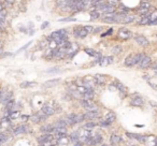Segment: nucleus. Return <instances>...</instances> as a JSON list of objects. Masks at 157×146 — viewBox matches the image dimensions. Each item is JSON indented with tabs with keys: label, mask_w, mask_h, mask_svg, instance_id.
Returning a JSON list of instances; mask_svg holds the SVG:
<instances>
[{
	"label": "nucleus",
	"mask_w": 157,
	"mask_h": 146,
	"mask_svg": "<svg viewBox=\"0 0 157 146\" xmlns=\"http://www.w3.org/2000/svg\"><path fill=\"white\" fill-rule=\"evenodd\" d=\"M13 98V93L12 91H7V93H2L1 98H0V102L2 104H5L8 101H10Z\"/></svg>",
	"instance_id": "obj_17"
},
{
	"label": "nucleus",
	"mask_w": 157,
	"mask_h": 146,
	"mask_svg": "<svg viewBox=\"0 0 157 146\" xmlns=\"http://www.w3.org/2000/svg\"><path fill=\"white\" fill-rule=\"evenodd\" d=\"M49 25H50V23H49L47 20H45V22H43V23L41 24V27H40V28H41L42 30H44V29H46L47 27H49Z\"/></svg>",
	"instance_id": "obj_48"
},
{
	"label": "nucleus",
	"mask_w": 157,
	"mask_h": 146,
	"mask_svg": "<svg viewBox=\"0 0 157 146\" xmlns=\"http://www.w3.org/2000/svg\"><path fill=\"white\" fill-rule=\"evenodd\" d=\"M123 140H122V138H120V135H117V134L113 133L111 135V138H110V142H111V144L113 146L117 145V144H120V142H122Z\"/></svg>",
	"instance_id": "obj_24"
},
{
	"label": "nucleus",
	"mask_w": 157,
	"mask_h": 146,
	"mask_svg": "<svg viewBox=\"0 0 157 146\" xmlns=\"http://www.w3.org/2000/svg\"><path fill=\"white\" fill-rule=\"evenodd\" d=\"M65 120L68 122L69 126H73L75 124H78L81 122H84L85 118L83 114H76V113H70L67 115V117L65 118Z\"/></svg>",
	"instance_id": "obj_1"
},
{
	"label": "nucleus",
	"mask_w": 157,
	"mask_h": 146,
	"mask_svg": "<svg viewBox=\"0 0 157 146\" xmlns=\"http://www.w3.org/2000/svg\"><path fill=\"white\" fill-rule=\"evenodd\" d=\"M38 85L37 82H29V81H25L21 83V85L20 87L23 88V89H25V88H32V87H36Z\"/></svg>",
	"instance_id": "obj_23"
},
{
	"label": "nucleus",
	"mask_w": 157,
	"mask_h": 146,
	"mask_svg": "<svg viewBox=\"0 0 157 146\" xmlns=\"http://www.w3.org/2000/svg\"><path fill=\"white\" fill-rule=\"evenodd\" d=\"M97 126V124L96 122H86L85 125H84V129H88V130H91V129H93V128H95V127Z\"/></svg>",
	"instance_id": "obj_41"
},
{
	"label": "nucleus",
	"mask_w": 157,
	"mask_h": 146,
	"mask_svg": "<svg viewBox=\"0 0 157 146\" xmlns=\"http://www.w3.org/2000/svg\"><path fill=\"white\" fill-rule=\"evenodd\" d=\"M53 125L55 128H67V127L69 126L68 122H67L65 119H59V120H57L56 122H54Z\"/></svg>",
	"instance_id": "obj_28"
},
{
	"label": "nucleus",
	"mask_w": 157,
	"mask_h": 146,
	"mask_svg": "<svg viewBox=\"0 0 157 146\" xmlns=\"http://www.w3.org/2000/svg\"><path fill=\"white\" fill-rule=\"evenodd\" d=\"M89 17H91V20H98L101 18V13L98 10H96V9L91 10L89 11Z\"/></svg>",
	"instance_id": "obj_21"
},
{
	"label": "nucleus",
	"mask_w": 157,
	"mask_h": 146,
	"mask_svg": "<svg viewBox=\"0 0 157 146\" xmlns=\"http://www.w3.org/2000/svg\"><path fill=\"white\" fill-rule=\"evenodd\" d=\"M47 44H49V42L46 41V39H44V40L40 41V43H39V46H38V49H45L46 46H47Z\"/></svg>",
	"instance_id": "obj_42"
},
{
	"label": "nucleus",
	"mask_w": 157,
	"mask_h": 146,
	"mask_svg": "<svg viewBox=\"0 0 157 146\" xmlns=\"http://www.w3.org/2000/svg\"><path fill=\"white\" fill-rule=\"evenodd\" d=\"M18 11L22 13H25L27 11V5L24 2H21V3L18 4Z\"/></svg>",
	"instance_id": "obj_43"
},
{
	"label": "nucleus",
	"mask_w": 157,
	"mask_h": 146,
	"mask_svg": "<svg viewBox=\"0 0 157 146\" xmlns=\"http://www.w3.org/2000/svg\"><path fill=\"white\" fill-rule=\"evenodd\" d=\"M54 129H55L54 125H44L41 127L40 131L44 132V133H51V132H54Z\"/></svg>",
	"instance_id": "obj_27"
},
{
	"label": "nucleus",
	"mask_w": 157,
	"mask_h": 146,
	"mask_svg": "<svg viewBox=\"0 0 157 146\" xmlns=\"http://www.w3.org/2000/svg\"><path fill=\"white\" fill-rule=\"evenodd\" d=\"M43 58H44L45 60H52V59H54L53 58V49L47 47V49L44 51V53H43Z\"/></svg>",
	"instance_id": "obj_26"
},
{
	"label": "nucleus",
	"mask_w": 157,
	"mask_h": 146,
	"mask_svg": "<svg viewBox=\"0 0 157 146\" xmlns=\"http://www.w3.org/2000/svg\"><path fill=\"white\" fill-rule=\"evenodd\" d=\"M111 52L113 55H120V53H123V47H122V45H115L112 47Z\"/></svg>",
	"instance_id": "obj_35"
},
{
	"label": "nucleus",
	"mask_w": 157,
	"mask_h": 146,
	"mask_svg": "<svg viewBox=\"0 0 157 146\" xmlns=\"http://www.w3.org/2000/svg\"><path fill=\"white\" fill-rule=\"evenodd\" d=\"M137 25L139 26H146L149 25V16H141V18L137 22Z\"/></svg>",
	"instance_id": "obj_34"
},
{
	"label": "nucleus",
	"mask_w": 157,
	"mask_h": 146,
	"mask_svg": "<svg viewBox=\"0 0 157 146\" xmlns=\"http://www.w3.org/2000/svg\"><path fill=\"white\" fill-rule=\"evenodd\" d=\"M1 36H2V32H1V31H0V38H1Z\"/></svg>",
	"instance_id": "obj_58"
},
{
	"label": "nucleus",
	"mask_w": 157,
	"mask_h": 146,
	"mask_svg": "<svg viewBox=\"0 0 157 146\" xmlns=\"http://www.w3.org/2000/svg\"><path fill=\"white\" fill-rule=\"evenodd\" d=\"M130 104L132 106H137V107H140L144 104V100H143V98L140 97L138 93H136L131 99V102H130Z\"/></svg>",
	"instance_id": "obj_12"
},
{
	"label": "nucleus",
	"mask_w": 157,
	"mask_h": 146,
	"mask_svg": "<svg viewBox=\"0 0 157 146\" xmlns=\"http://www.w3.org/2000/svg\"><path fill=\"white\" fill-rule=\"evenodd\" d=\"M136 20V16L135 15H131V14H127L126 16L124 17V20L122 22V25H129L132 24L133 22Z\"/></svg>",
	"instance_id": "obj_22"
},
{
	"label": "nucleus",
	"mask_w": 157,
	"mask_h": 146,
	"mask_svg": "<svg viewBox=\"0 0 157 146\" xmlns=\"http://www.w3.org/2000/svg\"><path fill=\"white\" fill-rule=\"evenodd\" d=\"M132 36H133V32L131 30H129L128 28L126 27H120L117 31V38L122 41H127L130 40Z\"/></svg>",
	"instance_id": "obj_2"
},
{
	"label": "nucleus",
	"mask_w": 157,
	"mask_h": 146,
	"mask_svg": "<svg viewBox=\"0 0 157 146\" xmlns=\"http://www.w3.org/2000/svg\"><path fill=\"white\" fill-rule=\"evenodd\" d=\"M157 20V10L153 11V12H151L149 16V25H153L155 22Z\"/></svg>",
	"instance_id": "obj_32"
},
{
	"label": "nucleus",
	"mask_w": 157,
	"mask_h": 146,
	"mask_svg": "<svg viewBox=\"0 0 157 146\" xmlns=\"http://www.w3.org/2000/svg\"><path fill=\"white\" fill-rule=\"evenodd\" d=\"M41 112H42V113L45 114L46 116H52V115H54V114L56 113V111H55V107H54V106H52L51 104H49V103H45L44 105L42 106Z\"/></svg>",
	"instance_id": "obj_13"
},
{
	"label": "nucleus",
	"mask_w": 157,
	"mask_h": 146,
	"mask_svg": "<svg viewBox=\"0 0 157 146\" xmlns=\"http://www.w3.org/2000/svg\"><path fill=\"white\" fill-rule=\"evenodd\" d=\"M143 78H144L145 81L149 82L150 80H151V76H150V75H143Z\"/></svg>",
	"instance_id": "obj_54"
},
{
	"label": "nucleus",
	"mask_w": 157,
	"mask_h": 146,
	"mask_svg": "<svg viewBox=\"0 0 157 146\" xmlns=\"http://www.w3.org/2000/svg\"><path fill=\"white\" fill-rule=\"evenodd\" d=\"M133 38H135V41L137 42V44H139L142 47H146L150 45V41L149 39L144 36V34H141V33H136L133 34Z\"/></svg>",
	"instance_id": "obj_4"
},
{
	"label": "nucleus",
	"mask_w": 157,
	"mask_h": 146,
	"mask_svg": "<svg viewBox=\"0 0 157 146\" xmlns=\"http://www.w3.org/2000/svg\"><path fill=\"white\" fill-rule=\"evenodd\" d=\"M116 119V115L114 112H108L107 115H106V120L110 122V124H113V122H115Z\"/></svg>",
	"instance_id": "obj_29"
},
{
	"label": "nucleus",
	"mask_w": 157,
	"mask_h": 146,
	"mask_svg": "<svg viewBox=\"0 0 157 146\" xmlns=\"http://www.w3.org/2000/svg\"><path fill=\"white\" fill-rule=\"evenodd\" d=\"M1 95H2V91H1V89H0V98H1Z\"/></svg>",
	"instance_id": "obj_57"
},
{
	"label": "nucleus",
	"mask_w": 157,
	"mask_h": 146,
	"mask_svg": "<svg viewBox=\"0 0 157 146\" xmlns=\"http://www.w3.org/2000/svg\"><path fill=\"white\" fill-rule=\"evenodd\" d=\"M60 83V78H52L42 84V88H53Z\"/></svg>",
	"instance_id": "obj_14"
},
{
	"label": "nucleus",
	"mask_w": 157,
	"mask_h": 146,
	"mask_svg": "<svg viewBox=\"0 0 157 146\" xmlns=\"http://www.w3.org/2000/svg\"><path fill=\"white\" fill-rule=\"evenodd\" d=\"M15 106H16V104H15V100H14V98H12L10 101H8L5 104H4V109H5L7 112H9V111H12V110L15 109Z\"/></svg>",
	"instance_id": "obj_25"
},
{
	"label": "nucleus",
	"mask_w": 157,
	"mask_h": 146,
	"mask_svg": "<svg viewBox=\"0 0 157 146\" xmlns=\"http://www.w3.org/2000/svg\"><path fill=\"white\" fill-rule=\"evenodd\" d=\"M58 22H60V23H70V22H76V18L71 15V16L65 17V18H60V20H58Z\"/></svg>",
	"instance_id": "obj_37"
},
{
	"label": "nucleus",
	"mask_w": 157,
	"mask_h": 146,
	"mask_svg": "<svg viewBox=\"0 0 157 146\" xmlns=\"http://www.w3.org/2000/svg\"><path fill=\"white\" fill-rule=\"evenodd\" d=\"M94 78H95L96 85L104 86L108 81V75H106V74H101V73H97V74L94 75Z\"/></svg>",
	"instance_id": "obj_8"
},
{
	"label": "nucleus",
	"mask_w": 157,
	"mask_h": 146,
	"mask_svg": "<svg viewBox=\"0 0 157 146\" xmlns=\"http://www.w3.org/2000/svg\"><path fill=\"white\" fill-rule=\"evenodd\" d=\"M47 118H49V116H46L44 113L40 112V113H36V114H33V115H31V116L29 117V119L32 122H35V124H38V122H45Z\"/></svg>",
	"instance_id": "obj_7"
},
{
	"label": "nucleus",
	"mask_w": 157,
	"mask_h": 146,
	"mask_svg": "<svg viewBox=\"0 0 157 146\" xmlns=\"http://www.w3.org/2000/svg\"><path fill=\"white\" fill-rule=\"evenodd\" d=\"M113 85L115 86L116 89L118 90V91H125V93H127V88H126V86H125L120 81H118L117 78H115V80L113 81Z\"/></svg>",
	"instance_id": "obj_19"
},
{
	"label": "nucleus",
	"mask_w": 157,
	"mask_h": 146,
	"mask_svg": "<svg viewBox=\"0 0 157 146\" xmlns=\"http://www.w3.org/2000/svg\"><path fill=\"white\" fill-rule=\"evenodd\" d=\"M2 2H3L5 9H8V8H12L13 5L16 3V0H2Z\"/></svg>",
	"instance_id": "obj_36"
},
{
	"label": "nucleus",
	"mask_w": 157,
	"mask_h": 146,
	"mask_svg": "<svg viewBox=\"0 0 157 146\" xmlns=\"http://www.w3.org/2000/svg\"><path fill=\"white\" fill-rule=\"evenodd\" d=\"M104 29V26H94V29H93V32L91 34H97V33H100L102 30Z\"/></svg>",
	"instance_id": "obj_39"
},
{
	"label": "nucleus",
	"mask_w": 157,
	"mask_h": 146,
	"mask_svg": "<svg viewBox=\"0 0 157 146\" xmlns=\"http://www.w3.org/2000/svg\"><path fill=\"white\" fill-rule=\"evenodd\" d=\"M72 33H73L74 38H76V39H85V38L88 36V32L85 30L83 25L74 26L73 29H72Z\"/></svg>",
	"instance_id": "obj_3"
},
{
	"label": "nucleus",
	"mask_w": 157,
	"mask_h": 146,
	"mask_svg": "<svg viewBox=\"0 0 157 146\" xmlns=\"http://www.w3.org/2000/svg\"><path fill=\"white\" fill-rule=\"evenodd\" d=\"M113 31H114V29L113 28H109L107 30V31H104V32H102L101 33V38H107V36H112L113 34Z\"/></svg>",
	"instance_id": "obj_40"
},
{
	"label": "nucleus",
	"mask_w": 157,
	"mask_h": 146,
	"mask_svg": "<svg viewBox=\"0 0 157 146\" xmlns=\"http://www.w3.org/2000/svg\"><path fill=\"white\" fill-rule=\"evenodd\" d=\"M80 104L82 107L86 110V111H93V110H98V105L96 104L93 100H86V99H81L80 100Z\"/></svg>",
	"instance_id": "obj_5"
},
{
	"label": "nucleus",
	"mask_w": 157,
	"mask_h": 146,
	"mask_svg": "<svg viewBox=\"0 0 157 146\" xmlns=\"http://www.w3.org/2000/svg\"><path fill=\"white\" fill-rule=\"evenodd\" d=\"M148 84H149V86L152 88V89H154V90H156L157 91V84H154V83H152V82H148Z\"/></svg>",
	"instance_id": "obj_49"
},
{
	"label": "nucleus",
	"mask_w": 157,
	"mask_h": 146,
	"mask_svg": "<svg viewBox=\"0 0 157 146\" xmlns=\"http://www.w3.org/2000/svg\"><path fill=\"white\" fill-rule=\"evenodd\" d=\"M149 103L152 106H154V107H155V106H157V102H155V101H152V100H151V101H149Z\"/></svg>",
	"instance_id": "obj_53"
},
{
	"label": "nucleus",
	"mask_w": 157,
	"mask_h": 146,
	"mask_svg": "<svg viewBox=\"0 0 157 146\" xmlns=\"http://www.w3.org/2000/svg\"><path fill=\"white\" fill-rule=\"evenodd\" d=\"M31 43H32V41H30V42H28V43H27V44H26V45H24V46H23L22 49H18V51H17V53H20L21 51H24V49H27V47H28V46H29V45L31 44ZM17 53H16V54H17Z\"/></svg>",
	"instance_id": "obj_50"
},
{
	"label": "nucleus",
	"mask_w": 157,
	"mask_h": 146,
	"mask_svg": "<svg viewBox=\"0 0 157 146\" xmlns=\"http://www.w3.org/2000/svg\"><path fill=\"white\" fill-rule=\"evenodd\" d=\"M28 131H29V127L27 126V125H21V126H17L16 128H14L13 134H14V135H18V134L27 133Z\"/></svg>",
	"instance_id": "obj_16"
},
{
	"label": "nucleus",
	"mask_w": 157,
	"mask_h": 146,
	"mask_svg": "<svg viewBox=\"0 0 157 146\" xmlns=\"http://www.w3.org/2000/svg\"><path fill=\"white\" fill-rule=\"evenodd\" d=\"M51 146H55V145H51Z\"/></svg>",
	"instance_id": "obj_62"
},
{
	"label": "nucleus",
	"mask_w": 157,
	"mask_h": 146,
	"mask_svg": "<svg viewBox=\"0 0 157 146\" xmlns=\"http://www.w3.org/2000/svg\"><path fill=\"white\" fill-rule=\"evenodd\" d=\"M36 18H37V20H41V17H40V16H37Z\"/></svg>",
	"instance_id": "obj_56"
},
{
	"label": "nucleus",
	"mask_w": 157,
	"mask_h": 146,
	"mask_svg": "<svg viewBox=\"0 0 157 146\" xmlns=\"http://www.w3.org/2000/svg\"><path fill=\"white\" fill-rule=\"evenodd\" d=\"M83 145V143L78 140V141H76V142H74V146H82Z\"/></svg>",
	"instance_id": "obj_52"
},
{
	"label": "nucleus",
	"mask_w": 157,
	"mask_h": 146,
	"mask_svg": "<svg viewBox=\"0 0 157 146\" xmlns=\"http://www.w3.org/2000/svg\"><path fill=\"white\" fill-rule=\"evenodd\" d=\"M111 125L110 122H108V120H101V122H99V126H102V127H109Z\"/></svg>",
	"instance_id": "obj_47"
},
{
	"label": "nucleus",
	"mask_w": 157,
	"mask_h": 146,
	"mask_svg": "<svg viewBox=\"0 0 157 146\" xmlns=\"http://www.w3.org/2000/svg\"><path fill=\"white\" fill-rule=\"evenodd\" d=\"M0 127H1V120H0Z\"/></svg>",
	"instance_id": "obj_61"
},
{
	"label": "nucleus",
	"mask_w": 157,
	"mask_h": 146,
	"mask_svg": "<svg viewBox=\"0 0 157 146\" xmlns=\"http://www.w3.org/2000/svg\"><path fill=\"white\" fill-rule=\"evenodd\" d=\"M151 65H152V58L150 56H146V55H145L144 58L138 64L140 69H148V68L151 67Z\"/></svg>",
	"instance_id": "obj_11"
},
{
	"label": "nucleus",
	"mask_w": 157,
	"mask_h": 146,
	"mask_svg": "<svg viewBox=\"0 0 157 146\" xmlns=\"http://www.w3.org/2000/svg\"><path fill=\"white\" fill-rule=\"evenodd\" d=\"M144 56H145V54L143 53V52H139V53L135 54V66L138 65V64L144 58Z\"/></svg>",
	"instance_id": "obj_31"
},
{
	"label": "nucleus",
	"mask_w": 157,
	"mask_h": 146,
	"mask_svg": "<svg viewBox=\"0 0 157 146\" xmlns=\"http://www.w3.org/2000/svg\"><path fill=\"white\" fill-rule=\"evenodd\" d=\"M9 15V11L7 9H3L0 11V20L3 22V23H7V17Z\"/></svg>",
	"instance_id": "obj_33"
},
{
	"label": "nucleus",
	"mask_w": 157,
	"mask_h": 146,
	"mask_svg": "<svg viewBox=\"0 0 157 146\" xmlns=\"http://www.w3.org/2000/svg\"><path fill=\"white\" fill-rule=\"evenodd\" d=\"M101 146H108V145H107V144H102Z\"/></svg>",
	"instance_id": "obj_59"
},
{
	"label": "nucleus",
	"mask_w": 157,
	"mask_h": 146,
	"mask_svg": "<svg viewBox=\"0 0 157 146\" xmlns=\"http://www.w3.org/2000/svg\"><path fill=\"white\" fill-rule=\"evenodd\" d=\"M57 72H60V70H59V68L58 67H56V68H52V69H49L46 70L45 73H49V74H52V73H57Z\"/></svg>",
	"instance_id": "obj_44"
},
{
	"label": "nucleus",
	"mask_w": 157,
	"mask_h": 146,
	"mask_svg": "<svg viewBox=\"0 0 157 146\" xmlns=\"http://www.w3.org/2000/svg\"><path fill=\"white\" fill-rule=\"evenodd\" d=\"M85 120H93V119H97L101 116L99 110H93V111H86V113L83 114Z\"/></svg>",
	"instance_id": "obj_6"
},
{
	"label": "nucleus",
	"mask_w": 157,
	"mask_h": 146,
	"mask_svg": "<svg viewBox=\"0 0 157 146\" xmlns=\"http://www.w3.org/2000/svg\"><path fill=\"white\" fill-rule=\"evenodd\" d=\"M3 9H5L3 2H0V11H1V10H3Z\"/></svg>",
	"instance_id": "obj_55"
},
{
	"label": "nucleus",
	"mask_w": 157,
	"mask_h": 146,
	"mask_svg": "<svg viewBox=\"0 0 157 146\" xmlns=\"http://www.w3.org/2000/svg\"><path fill=\"white\" fill-rule=\"evenodd\" d=\"M84 28H85V30H86L87 32H88V34H89V33L93 32L94 26H91V25H85V26H84Z\"/></svg>",
	"instance_id": "obj_45"
},
{
	"label": "nucleus",
	"mask_w": 157,
	"mask_h": 146,
	"mask_svg": "<svg viewBox=\"0 0 157 146\" xmlns=\"http://www.w3.org/2000/svg\"><path fill=\"white\" fill-rule=\"evenodd\" d=\"M153 25H157V20H156V22H155V23H154Z\"/></svg>",
	"instance_id": "obj_60"
},
{
	"label": "nucleus",
	"mask_w": 157,
	"mask_h": 146,
	"mask_svg": "<svg viewBox=\"0 0 157 146\" xmlns=\"http://www.w3.org/2000/svg\"><path fill=\"white\" fill-rule=\"evenodd\" d=\"M124 65L126 67H133L135 66V54H129L128 56L125 58Z\"/></svg>",
	"instance_id": "obj_18"
},
{
	"label": "nucleus",
	"mask_w": 157,
	"mask_h": 146,
	"mask_svg": "<svg viewBox=\"0 0 157 146\" xmlns=\"http://www.w3.org/2000/svg\"><path fill=\"white\" fill-rule=\"evenodd\" d=\"M29 117H30V116H28V115H21V118L23 122H27L29 119Z\"/></svg>",
	"instance_id": "obj_51"
},
{
	"label": "nucleus",
	"mask_w": 157,
	"mask_h": 146,
	"mask_svg": "<svg viewBox=\"0 0 157 146\" xmlns=\"http://www.w3.org/2000/svg\"><path fill=\"white\" fill-rule=\"evenodd\" d=\"M84 52L91 57H98V59H100V58L102 57L101 56V54L98 53L97 51H95V49H88V47H86V49H84Z\"/></svg>",
	"instance_id": "obj_20"
},
{
	"label": "nucleus",
	"mask_w": 157,
	"mask_h": 146,
	"mask_svg": "<svg viewBox=\"0 0 157 146\" xmlns=\"http://www.w3.org/2000/svg\"><path fill=\"white\" fill-rule=\"evenodd\" d=\"M54 140V135L51 133H45L44 135H42L40 138H38V143L40 144V145H46V144H49L51 143L52 141Z\"/></svg>",
	"instance_id": "obj_9"
},
{
	"label": "nucleus",
	"mask_w": 157,
	"mask_h": 146,
	"mask_svg": "<svg viewBox=\"0 0 157 146\" xmlns=\"http://www.w3.org/2000/svg\"><path fill=\"white\" fill-rule=\"evenodd\" d=\"M151 7H152V2H150V1H148V0H141L140 3H139V8H141V9L150 10Z\"/></svg>",
	"instance_id": "obj_30"
},
{
	"label": "nucleus",
	"mask_w": 157,
	"mask_h": 146,
	"mask_svg": "<svg viewBox=\"0 0 157 146\" xmlns=\"http://www.w3.org/2000/svg\"><path fill=\"white\" fill-rule=\"evenodd\" d=\"M70 139L72 142H76V141H78V140H80V131H74L73 133L71 134Z\"/></svg>",
	"instance_id": "obj_38"
},
{
	"label": "nucleus",
	"mask_w": 157,
	"mask_h": 146,
	"mask_svg": "<svg viewBox=\"0 0 157 146\" xmlns=\"http://www.w3.org/2000/svg\"><path fill=\"white\" fill-rule=\"evenodd\" d=\"M18 30H20L21 32H23V33H28V28H27L26 26H23V25H21V26H20Z\"/></svg>",
	"instance_id": "obj_46"
},
{
	"label": "nucleus",
	"mask_w": 157,
	"mask_h": 146,
	"mask_svg": "<svg viewBox=\"0 0 157 146\" xmlns=\"http://www.w3.org/2000/svg\"><path fill=\"white\" fill-rule=\"evenodd\" d=\"M126 135L128 137L129 139H133V140H137L141 143H145L148 141V137L145 135H142V134L139 133H130V132H126Z\"/></svg>",
	"instance_id": "obj_10"
},
{
	"label": "nucleus",
	"mask_w": 157,
	"mask_h": 146,
	"mask_svg": "<svg viewBox=\"0 0 157 146\" xmlns=\"http://www.w3.org/2000/svg\"><path fill=\"white\" fill-rule=\"evenodd\" d=\"M113 62H114V57L113 56H104L99 59L98 65L102 66V67H106V66L112 65Z\"/></svg>",
	"instance_id": "obj_15"
}]
</instances>
